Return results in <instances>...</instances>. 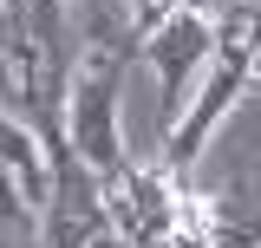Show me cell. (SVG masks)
<instances>
[{"label": "cell", "mask_w": 261, "mask_h": 248, "mask_svg": "<svg viewBox=\"0 0 261 248\" xmlns=\"http://www.w3.org/2000/svg\"><path fill=\"white\" fill-rule=\"evenodd\" d=\"M255 39H261L255 7H235V13H222V20H216V53H209V72L196 79L190 111H183V124H176L170 137H163V157H157L176 183L196 170V157L209 151L216 124L235 111V98L248 92V72H255Z\"/></svg>", "instance_id": "obj_1"}, {"label": "cell", "mask_w": 261, "mask_h": 248, "mask_svg": "<svg viewBox=\"0 0 261 248\" xmlns=\"http://www.w3.org/2000/svg\"><path fill=\"white\" fill-rule=\"evenodd\" d=\"M118 111H124V59H85L65 98V144L98 183H118L130 163Z\"/></svg>", "instance_id": "obj_2"}, {"label": "cell", "mask_w": 261, "mask_h": 248, "mask_svg": "<svg viewBox=\"0 0 261 248\" xmlns=\"http://www.w3.org/2000/svg\"><path fill=\"white\" fill-rule=\"evenodd\" d=\"M105 209L130 248H170L183 229H196V196L163 163H124V177L105 183Z\"/></svg>", "instance_id": "obj_3"}, {"label": "cell", "mask_w": 261, "mask_h": 248, "mask_svg": "<svg viewBox=\"0 0 261 248\" xmlns=\"http://www.w3.org/2000/svg\"><path fill=\"white\" fill-rule=\"evenodd\" d=\"M209 53H216V20H202V13H163L157 27L144 33V53L137 59L157 72V111H163V137L183 124L190 111V92L196 79L209 72Z\"/></svg>", "instance_id": "obj_4"}, {"label": "cell", "mask_w": 261, "mask_h": 248, "mask_svg": "<svg viewBox=\"0 0 261 248\" xmlns=\"http://www.w3.org/2000/svg\"><path fill=\"white\" fill-rule=\"evenodd\" d=\"M105 229H111L105 183H98L79 157H59L53 163V189L39 203V235H46V248H92Z\"/></svg>", "instance_id": "obj_5"}, {"label": "cell", "mask_w": 261, "mask_h": 248, "mask_svg": "<svg viewBox=\"0 0 261 248\" xmlns=\"http://www.w3.org/2000/svg\"><path fill=\"white\" fill-rule=\"evenodd\" d=\"M0 170L27 189V203H46V189H53V163H46V151H39L33 124L13 118L7 105H0Z\"/></svg>", "instance_id": "obj_6"}, {"label": "cell", "mask_w": 261, "mask_h": 248, "mask_svg": "<svg viewBox=\"0 0 261 248\" xmlns=\"http://www.w3.org/2000/svg\"><path fill=\"white\" fill-rule=\"evenodd\" d=\"M0 248H46L39 235V203H27V189L0 170Z\"/></svg>", "instance_id": "obj_7"}, {"label": "cell", "mask_w": 261, "mask_h": 248, "mask_svg": "<svg viewBox=\"0 0 261 248\" xmlns=\"http://www.w3.org/2000/svg\"><path fill=\"white\" fill-rule=\"evenodd\" d=\"M124 13L137 20V33H150V27L163 20V13H170V0H124Z\"/></svg>", "instance_id": "obj_8"}, {"label": "cell", "mask_w": 261, "mask_h": 248, "mask_svg": "<svg viewBox=\"0 0 261 248\" xmlns=\"http://www.w3.org/2000/svg\"><path fill=\"white\" fill-rule=\"evenodd\" d=\"M235 7H248V0H209V20H222V13H235Z\"/></svg>", "instance_id": "obj_9"}, {"label": "cell", "mask_w": 261, "mask_h": 248, "mask_svg": "<svg viewBox=\"0 0 261 248\" xmlns=\"http://www.w3.org/2000/svg\"><path fill=\"white\" fill-rule=\"evenodd\" d=\"M92 248H130V242H124V235H118V229H105V235H98Z\"/></svg>", "instance_id": "obj_10"}, {"label": "cell", "mask_w": 261, "mask_h": 248, "mask_svg": "<svg viewBox=\"0 0 261 248\" xmlns=\"http://www.w3.org/2000/svg\"><path fill=\"white\" fill-rule=\"evenodd\" d=\"M255 20H261V0H255Z\"/></svg>", "instance_id": "obj_11"}, {"label": "cell", "mask_w": 261, "mask_h": 248, "mask_svg": "<svg viewBox=\"0 0 261 248\" xmlns=\"http://www.w3.org/2000/svg\"><path fill=\"white\" fill-rule=\"evenodd\" d=\"M65 7H79V0H65Z\"/></svg>", "instance_id": "obj_12"}]
</instances>
